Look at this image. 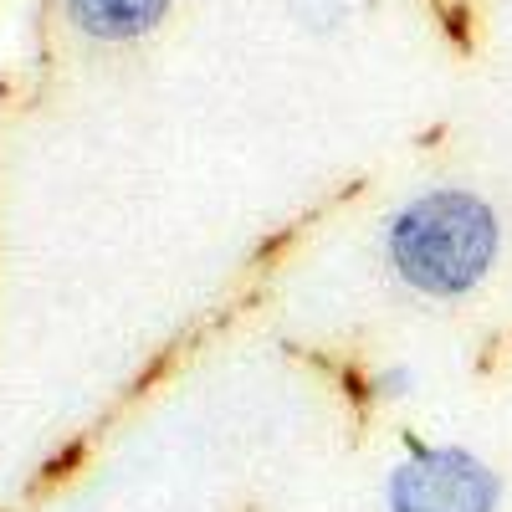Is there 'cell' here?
I'll use <instances>...</instances> for the list:
<instances>
[{"instance_id": "6da1fadb", "label": "cell", "mask_w": 512, "mask_h": 512, "mask_svg": "<svg viewBox=\"0 0 512 512\" xmlns=\"http://www.w3.org/2000/svg\"><path fill=\"white\" fill-rule=\"evenodd\" d=\"M502 251V221L492 200L466 185H436L410 195L390 221H384V262L395 282L415 297L461 303L472 297Z\"/></svg>"}, {"instance_id": "7a4b0ae2", "label": "cell", "mask_w": 512, "mask_h": 512, "mask_svg": "<svg viewBox=\"0 0 512 512\" xmlns=\"http://www.w3.org/2000/svg\"><path fill=\"white\" fill-rule=\"evenodd\" d=\"M502 477L466 446H415L384 477L390 512H497Z\"/></svg>"}, {"instance_id": "3957f363", "label": "cell", "mask_w": 512, "mask_h": 512, "mask_svg": "<svg viewBox=\"0 0 512 512\" xmlns=\"http://www.w3.org/2000/svg\"><path fill=\"white\" fill-rule=\"evenodd\" d=\"M169 11V0H67V16L93 41H139Z\"/></svg>"}, {"instance_id": "277c9868", "label": "cell", "mask_w": 512, "mask_h": 512, "mask_svg": "<svg viewBox=\"0 0 512 512\" xmlns=\"http://www.w3.org/2000/svg\"><path fill=\"white\" fill-rule=\"evenodd\" d=\"M379 384H384V395H395V400H400V395H405V384H410V374H405V369H384Z\"/></svg>"}]
</instances>
